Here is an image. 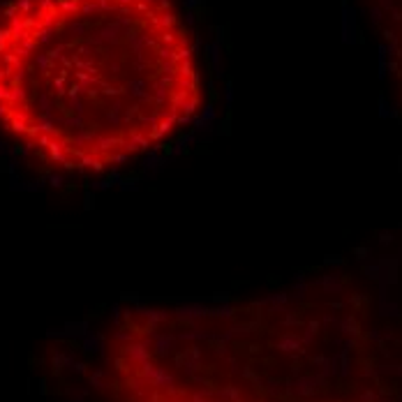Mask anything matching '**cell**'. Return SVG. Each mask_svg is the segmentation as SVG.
<instances>
[{
    "label": "cell",
    "mask_w": 402,
    "mask_h": 402,
    "mask_svg": "<svg viewBox=\"0 0 402 402\" xmlns=\"http://www.w3.org/2000/svg\"><path fill=\"white\" fill-rule=\"evenodd\" d=\"M201 104L197 42L173 0L0 7V130L56 171L132 162Z\"/></svg>",
    "instance_id": "1"
}]
</instances>
